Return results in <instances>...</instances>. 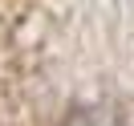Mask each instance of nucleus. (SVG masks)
Here are the masks:
<instances>
[{
  "label": "nucleus",
  "mask_w": 134,
  "mask_h": 126,
  "mask_svg": "<svg viewBox=\"0 0 134 126\" xmlns=\"http://www.w3.org/2000/svg\"><path fill=\"white\" fill-rule=\"evenodd\" d=\"M61 126H122V122L110 106H85V110H73Z\"/></svg>",
  "instance_id": "1"
}]
</instances>
